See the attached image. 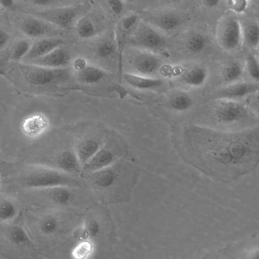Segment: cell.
Listing matches in <instances>:
<instances>
[{
    "label": "cell",
    "instance_id": "obj_22",
    "mask_svg": "<svg viewBox=\"0 0 259 259\" xmlns=\"http://www.w3.org/2000/svg\"><path fill=\"white\" fill-rule=\"evenodd\" d=\"M62 39L57 37H49L41 39L33 44L28 53L23 59L25 61L40 58L56 48L61 47Z\"/></svg>",
    "mask_w": 259,
    "mask_h": 259
},
{
    "label": "cell",
    "instance_id": "obj_26",
    "mask_svg": "<svg viewBox=\"0 0 259 259\" xmlns=\"http://www.w3.org/2000/svg\"><path fill=\"white\" fill-rule=\"evenodd\" d=\"M108 75L105 70L93 65H88L83 69L77 72V79L83 83L95 84L100 82Z\"/></svg>",
    "mask_w": 259,
    "mask_h": 259
},
{
    "label": "cell",
    "instance_id": "obj_32",
    "mask_svg": "<svg viewBox=\"0 0 259 259\" xmlns=\"http://www.w3.org/2000/svg\"><path fill=\"white\" fill-rule=\"evenodd\" d=\"M94 245L88 241H80L75 243L70 251L72 259H88L92 253Z\"/></svg>",
    "mask_w": 259,
    "mask_h": 259
},
{
    "label": "cell",
    "instance_id": "obj_33",
    "mask_svg": "<svg viewBox=\"0 0 259 259\" xmlns=\"http://www.w3.org/2000/svg\"><path fill=\"white\" fill-rule=\"evenodd\" d=\"M245 68L254 82L259 83V60L255 55H247L245 60Z\"/></svg>",
    "mask_w": 259,
    "mask_h": 259
},
{
    "label": "cell",
    "instance_id": "obj_40",
    "mask_svg": "<svg viewBox=\"0 0 259 259\" xmlns=\"http://www.w3.org/2000/svg\"><path fill=\"white\" fill-rule=\"evenodd\" d=\"M58 2L59 1H56L53 0H34L29 1V2H30L33 5L41 6H50Z\"/></svg>",
    "mask_w": 259,
    "mask_h": 259
},
{
    "label": "cell",
    "instance_id": "obj_6",
    "mask_svg": "<svg viewBox=\"0 0 259 259\" xmlns=\"http://www.w3.org/2000/svg\"><path fill=\"white\" fill-rule=\"evenodd\" d=\"M132 152L130 145L118 132L108 130L104 142L93 158L82 167L89 174L108 167L127 156Z\"/></svg>",
    "mask_w": 259,
    "mask_h": 259
},
{
    "label": "cell",
    "instance_id": "obj_35",
    "mask_svg": "<svg viewBox=\"0 0 259 259\" xmlns=\"http://www.w3.org/2000/svg\"><path fill=\"white\" fill-rule=\"evenodd\" d=\"M226 5L230 12L234 14H241L245 12L249 6L246 0H229L226 1Z\"/></svg>",
    "mask_w": 259,
    "mask_h": 259
},
{
    "label": "cell",
    "instance_id": "obj_20",
    "mask_svg": "<svg viewBox=\"0 0 259 259\" xmlns=\"http://www.w3.org/2000/svg\"><path fill=\"white\" fill-rule=\"evenodd\" d=\"M181 80L191 87H200L207 80L208 72L207 68L201 64H194L183 69L180 74Z\"/></svg>",
    "mask_w": 259,
    "mask_h": 259
},
{
    "label": "cell",
    "instance_id": "obj_19",
    "mask_svg": "<svg viewBox=\"0 0 259 259\" xmlns=\"http://www.w3.org/2000/svg\"><path fill=\"white\" fill-rule=\"evenodd\" d=\"M145 21L155 28L165 32H171L176 30L182 22L180 16L171 12L150 15L146 17Z\"/></svg>",
    "mask_w": 259,
    "mask_h": 259
},
{
    "label": "cell",
    "instance_id": "obj_34",
    "mask_svg": "<svg viewBox=\"0 0 259 259\" xmlns=\"http://www.w3.org/2000/svg\"><path fill=\"white\" fill-rule=\"evenodd\" d=\"M32 43L27 39L18 41L15 45L12 53L11 58L14 61L23 60L30 51Z\"/></svg>",
    "mask_w": 259,
    "mask_h": 259
},
{
    "label": "cell",
    "instance_id": "obj_29",
    "mask_svg": "<svg viewBox=\"0 0 259 259\" xmlns=\"http://www.w3.org/2000/svg\"><path fill=\"white\" fill-rule=\"evenodd\" d=\"M243 44L252 49L259 46V23L251 22L242 25Z\"/></svg>",
    "mask_w": 259,
    "mask_h": 259
},
{
    "label": "cell",
    "instance_id": "obj_18",
    "mask_svg": "<svg viewBox=\"0 0 259 259\" xmlns=\"http://www.w3.org/2000/svg\"><path fill=\"white\" fill-rule=\"evenodd\" d=\"M69 60L68 52L61 46L43 57L25 63L50 68H61L67 65Z\"/></svg>",
    "mask_w": 259,
    "mask_h": 259
},
{
    "label": "cell",
    "instance_id": "obj_5",
    "mask_svg": "<svg viewBox=\"0 0 259 259\" xmlns=\"http://www.w3.org/2000/svg\"><path fill=\"white\" fill-rule=\"evenodd\" d=\"M58 210L45 211L36 217L32 223L31 237L34 236L45 242L63 241L64 238L72 237L80 224H72L67 214ZM75 241V240H74Z\"/></svg>",
    "mask_w": 259,
    "mask_h": 259
},
{
    "label": "cell",
    "instance_id": "obj_28",
    "mask_svg": "<svg viewBox=\"0 0 259 259\" xmlns=\"http://www.w3.org/2000/svg\"><path fill=\"white\" fill-rule=\"evenodd\" d=\"M95 54L102 59H108L117 53L115 39L109 36L100 39L95 44L94 49Z\"/></svg>",
    "mask_w": 259,
    "mask_h": 259
},
{
    "label": "cell",
    "instance_id": "obj_23",
    "mask_svg": "<svg viewBox=\"0 0 259 259\" xmlns=\"http://www.w3.org/2000/svg\"><path fill=\"white\" fill-rule=\"evenodd\" d=\"M167 104L171 111L178 113H183L189 111L192 108L194 101L188 93L182 90H176L169 95Z\"/></svg>",
    "mask_w": 259,
    "mask_h": 259
},
{
    "label": "cell",
    "instance_id": "obj_21",
    "mask_svg": "<svg viewBox=\"0 0 259 259\" xmlns=\"http://www.w3.org/2000/svg\"><path fill=\"white\" fill-rule=\"evenodd\" d=\"M121 79L128 85L140 90H152L159 88L163 84L160 78L147 76L130 72L123 73Z\"/></svg>",
    "mask_w": 259,
    "mask_h": 259
},
{
    "label": "cell",
    "instance_id": "obj_11",
    "mask_svg": "<svg viewBox=\"0 0 259 259\" xmlns=\"http://www.w3.org/2000/svg\"><path fill=\"white\" fill-rule=\"evenodd\" d=\"M81 188L68 186H58L40 189L27 190L40 200L56 206L57 208H63L74 205L78 202Z\"/></svg>",
    "mask_w": 259,
    "mask_h": 259
},
{
    "label": "cell",
    "instance_id": "obj_12",
    "mask_svg": "<svg viewBox=\"0 0 259 259\" xmlns=\"http://www.w3.org/2000/svg\"><path fill=\"white\" fill-rule=\"evenodd\" d=\"M108 130L103 127L90 129L74 139V151L82 169L103 145Z\"/></svg>",
    "mask_w": 259,
    "mask_h": 259
},
{
    "label": "cell",
    "instance_id": "obj_15",
    "mask_svg": "<svg viewBox=\"0 0 259 259\" xmlns=\"http://www.w3.org/2000/svg\"><path fill=\"white\" fill-rule=\"evenodd\" d=\"M259 90V83L253 81H239L226 85L217 91L214 96L217 100L227 99L239 101Z\"/></svg>",
    "mask_w": 259,
    "mask_h": 259
},
{
    "label": "cell",
    "instance_id": "obj_9",
    "mask_svg": "<svg viewBox=\"0 0 259 259\" xmlns=\"http://www.w3.org/2000/svg\"><path fill=\"white\" fill-rule=\"evenodd\" d=\"M16 66L24 80L34 86L61 83L70 77L69 71L64 68H50L26 63Z\"/></svg>",
    "mask_w": 259,
    "mask_h": 259
},
{
    "label": "cell",
    "instance_id": "obj_39",
    "mask_svg": "<svg viewBox=\"0 0 259 259\" xmlns=\"http://www.w3.org/2000/svg\"><path fill=\"white\" fill-rule=\"evenodd\" d=\"M9 39V37L8 34L1 29L0 30V48L2 50L7 45Z\"/></svg>",
    "mask_w": 259,
    "mask_h": 259
},
{
    "label": "cell",
    "instance_id": "obj_30",
    "mask_svg": "<svg viewBox=\"0 0 259 259\" xmlns=\"http://www.w3.org/2000/svg\"><path fill=\"white\" fill-rule=\"evenodd\" d=\"M186 49L192 54H199L206 48L207 40L205 37L198 32H192L188 34L185 39Z\"/></svg>",
    "mask_w": 259,
    "mask_h": 259
},
{
    "label": "cell",
    "instance_id": "obj_16",
    "mask_svg": "<svg viewBox=\"0 0 259 259\" xmlns=\"http://www.w3.org/2000/svg\"><path fill=\"white\" fill-rule=\"evenodd\" d=\"M50 126L49 118L41 113H34L26 117L20 128L23 135L29 139H37L44 136Z\"/></svg>",
    "mask_w": 259,
    "mask_h": 259
},
{
    "label": "cell",
    "instance_id": "obj_43",
    "mask_svg": "<svg viewBox=\"0 0 259 259\" xmlns=\"http://www.w3.org/2000/svg\"><path fill=\"white\" fill-rule=\"evenodd\" d=\"M246 259H259V248L251 251Z\"/></svg>",
    "mask_w": 259,
    "mask_h": 259
},
{
    "label": "cell",
    "instance_id": "obj_37",
    "mask_svg": "<svg viewBox=\"0 0 259 259\" xmlns=\"http://www.w3.org/2000/svg\"><path fill=\"white\" fill-rule=\"evenodd\" d=\"M107 5L111 12L115 15H120L123 11L124 3L120 0L107 1Z\"/></svg>",
    "mask_w": 259,
    "mask_h": 259
},
{
    "label": "cell",
    "instance_id": "obj_14",
    "mask_svg": "<svg viewBox=\"0 0 259 259\" xmlns=\"http://www.w3.org/2000/svg\"><path fill=\"white\" fill-rule=\"evenodd\" d=\"M79 12V8L74 6L50 8L37 11L36 15L49 23L62 28H68Z\"/></svg>",
    "mask_w": 259,
    "mask_h": 259
},
{
    "label": "cell",
    "instance_id": "obj_24",
    "mask_svg": "<svg viewBox=\"0 0 259 259\" xmlns=\"http://www.w3.org/2000/svg\"><path fill=\"white\" fill-rule=\"evenodd\" d=\"M21 30L28 37L37 38L50 33L51 28L42 20L34 17H28L23 21Z\"/></svg>",
    "mask_w": 259,
    "mask_h": 259
},
{
    "label": "cell",
    "instance_id": "obj_13",
    "mask_svg": "<svg viewBox=\"0 0 259 259\" xmlns=\"http://www.w3.org/2000/svg\"><path fill=\"white\" fill-rule=\"evenodd\" d=\"M139 23V17L131 13L122 17L115 25L114 38L118 56V74L120 78L123 74L122 56L124 48Z\"/></svg>",
    "mask_w": 259,
    "mask_h": 259
},
{
    "label": "cell",
    "instance_id": "obj_31",
    "mask_svg": "<svg viewBox=\"0 0 259 259\" xmlns=\"http://www.w3.org/2000/svg\"><path fill=\"white\" fill-rule=\"evenodd\" d=\"M76 30L78 36L83 39L93 37L96 32L94 22L87 16L81 17L78 20L76 24Z\"/></svg>",
    "mask_w": 259,
    "mask_h": 259
},
{
    "label": "cell",
    "instance_id": "obj_25",
    "mask_svg": "<svg viewBox=\"0 0 259 259\" xmlns=\"http://www.w3.org/2000/svg\"><path fill=\"white\" fill-rule=\"evenodd\" d=\"M244 71V67L239 62L231 61L228 62L221 72V77L225 85L241 81Z\"/></svg>",
    "mask_w": 259,
    "mask_h": 259
},
{
    "label": "cell",
    "instance_id": "obj_2",
    "mask_svg": "<svg viewBox=\"0 0 259 259\" xmlns=\"http://www.w3.org/2000/svg\"><path fill=\"white\" fill-rule=\"evenodd\" d=\"M140 173L138 161L131 152L111 165L85 174L84 180L101 201H122L131 197Z\"/></svg>",
    "mask_w": 259,
    "mask_h": 259
},
{
    "label": "cell",
    "instance_id": "obj_4",
    "mask_svg": "<svg viewBox=\"0 0 259 259\" xmlns=\"http://www.w3.org/2000/svg\"><path fill=\"white\" fill-rule=\"evenodd\" d=\"M22 214L1 226V253L7 259H39L40 252L25 225Z\"/></svg>",
    "mask_w": 259,
    "mask_h": 259
},
{
    "label": "cell",
    "instance_id": "obj_17",
    "mask_svg": "<svg viewBox=\"0 0 259 259\" xmlns=\"http://www.w3.org/2000/svg\"><path fill=\"white\" fill-rule=\"evenodd\" d=\"M162 61L158 55L144 51L137 54L133 61V66L138 74L152 76L160 69Z\"/></svg>",
    "mask_w": 259,
    "mask_h": 259
},
{
    "label": "cell",
    "instance_id": "obj_41",
    "mask_svg": "<svg viewBox=\"0 0 259 259\" xmlns=\"http://www.w3.org/2000/svg\"><path fill=\"white\" fill-rule=\"evenodd\" d=\"M202 2L205 7L213 8L219 6L221 1L219 0H204Z\"/></svg>",
    "mask_w": 259,
    "mask_h": 259
},
{
    "label": "cell",
    "instance_id": "obj_7",
    "mask_svg": "<svg viewBox=\"0 0 259 259\" xmlns=\"http://www.w3.org/2000/svg\"><path fill=\"white\" fill-rule=\"evenodd\" d=\"M249 111L244 103L239 101L217 100L213 110L214 122L210 127L219 128L245 123L249 120Z\"/></svg>",
    "mask_w": 259,
    "mask_h": 259
},
{
    "label": "cell",
    "instance_id": "obj_38",
    "mask_svg": "<svg viewBox=\"0 0 259 259\" xmlns=\"http://www.w3.org/2000/svg\"><path fill=\"white\" fill-rule=\"evenodd\" d=\"M88 65L87 61L81 57L76 58L73 62V67L77 72L83 69Z\"/></svg>",
    "mask_w": 259,
    "mask_h": 259
},
{
    "label": "cell",
    "instance_id": "obj_42",
    "mask_svg": "<svg viewBox=\"0 0 259 259\" xmlns=\"http://www.w3.org/2000/svg\"><path fill=\"white\" fill-rule=\"evenodd\" d=\"M0 4L4 8H10L14 6L15 2L12 0H1Z\"/></svg>",
    "mask_w": 259,
    "mask_h": 259
},
{
    "label": "cell",
    "instance_id": "obj_3",
    "mask_svg": "<svg viewBox=\"0 0 259 259\" xmlns=\"http://www.w3.org/2000/svg\"><path fill=\"white\" fill-rule=\"evenodd\" d=\"M17 181L25 190L58 186L83 188L84 186V182L75 175L36 163H28L25 165L19 172Z\"/></svg>",
    "mask_w": 259,
    "mask_h": 259
},
{
    "label": "cell",
    "instance_id": "obj_1",
    "mask_svg": "<svg viewBox=\"0 0 259 259\" xmlns=\"http://www.w3.org/2000/svg\"><path fill=\"white\" fill-rule=\"evenodd\" d=\"M171 132L180 157L215 181L231 183L259 166V124L224 130L191 123Z\"/></svg>",
    "mask_w": 259,
    "mask_h": 259
},
{
    "label": "cell",
    "instance_id": "obj_10",
    "mask_svg": "<svg viewBox=\"0 0 259 259\" xmlns=\"http://www.w3.org/2000/svg\"><path fill=\"white\" fill-rule=\"evenodd\" d=\"M127 45L159 55L165 52L167 41L164 36L147 22H140L129 39Z\"/></svg>",
    "mask_w": 259,
    "mask_h": 259
},
{
    "label": "cell",
    "instance_id": "obj_27",
    "mask_svg": "<svg viewBox=\"0 0 259 259\" xmlns=\"http://www.w3.org/2000/svg\"><path fill=\"white\" fill-rule=\"evenodd\" d=\"M21 214L16 204L6 197L1 198V225L5 226L14 222Z\"/></svg>",
    "mask_w": 259,
    "mask_h": 259
},
{
    "label": "cell",
    "instance_id": "obj_36",
    "mask_svg": "<svg viewBox=\"0 0 259 259\" xmlns=\"http://www.w3.org/2000/svg\"><path fill=\"white\" fill-rule=\"evenodd\" d=\"M243 103L250 111L259 117V90L246 97Z\"/></svg>",
    "mask_w": 259,
    "mask_h": 259
},
{
    "label": "cell",
    "instance_id": "obj_8",
    "mask_svg": "<svg viewBox=\"0 0 259 259\" xmlns=\"http://www.w3.org/2000/svg\"><path fill=\"white\" fill-rule=\"evenodd\" d=\"M217 42L224 51L231 53L243 44L242 24L235 14L230 12L218 20L215 29Z\"/></svg>",
    "mask_w": 259,
    "mask_h": 259
}]
</instances>
